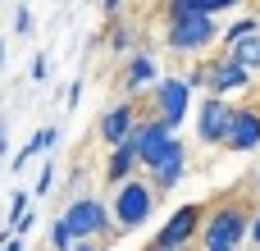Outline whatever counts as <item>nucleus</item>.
<instances>
[{
	"label": "nucleus",
	"instance_id": "7c9ffc66",
	"mask_svg": "<svg viewBox=\"0 0 260 251\" xmlns=\"http://www.w3.org/2000/svg\"><path fill=\"white\" fill-rule=\"evenodd\" d=\"M0 69H5V41H0Z\"/></svg>",
	"mask_w": 260,
	"mask_h": 251
},
{
	"label": "nucleus",
	"instance_id": "473e14b6",
	"mask_svg": "<svg viewBox=\"0 0 260 251\" xmlns=\"http://www.w3.org/2000/svg\"><path fill=\"white\" fill-rule=\"evenodd\" d=\"M256 197H260V174H256Z\"/></svg>",
	"mask_w": 260,
	"mask_h": 251
},
{
	"label": "nucleus",
	"instance_id": "393cba45",
	"mask_svg": "<svg viewBox=\"0 0 260 251\" xmlns=\"http://www.w3.org/2000/svg\"><path fill=\"white\" fill-rule=\"evenodd\" d=\"M0 251H27V242H23V238H14V233L5 229V233H0Z\"/></svg>",
	"mask_w": 260,
	"mask_h": 251
},
{
	"label": "nucleus",
	"instance_id": "7ed1b4c3",
	"mask_svg": "<svg viewBox=\"0 0 260 251\" xmlns=\"http://www.w3.org/2000/svg\"><path fill=\"white\" fill-rule=\"evenodd\" d=\"M105 206H110V229H114V233H137V229H146V224H151V215H155L160 197H155V192H151V183L137 174V178H128L123 187H114Z\"/></svg>",
	"mask_w": 260,
	"mask_h": 251
},
{
	"label": "nucleus",
	"instance_id": "2eb2a0df",
	"mask_svg": "<svg viewBox=\"0 0 260 251\" xmlns=\"http://www.w3.org/2000/svg\"><path fill=\"white\" fill-rule=\"evenodd\" d=\"M55 142H59V128H41V133H32V137H27V146L9 160V169H14V174H18V169H27V160H32V155L55 151Z\"/></svg>",
	"mask_w": 260,
	"mask_h": 251
},
{
	"label": "nucleus",
	"instance_id": "f3484780",
	"mask_svg": "<svg viewBox=\"0 0 260 251\" xmlns=\"http://www.w3.org/2000/svg\"><path fill=\"white\" fill-rule=\"evenodd\" d=\"M224 55H233V59H238V64H242V69H247V73L256 78V73H260V32H256V37H247L242 46L224 50Z\"/></svg>",
	"mask_w": 260,
	"mask_h": 251
},
{
	"label": "nucleus",
	"instance_id": "bb28decb",
	"mask_svg": "<svg viewBox=\"0 0 260 251\" xmlns=\"http://www.w3.org/2000/svg\"><path fill=\"white\" fill-rule=\"evenodd\" d=\"M101 14H105V18H119V14H123V5H119V0H105V5H101Z\"/></svg>",
	"mask_w": 260,
	"mask_h": 251
},
{
	"label": "nucleus",
	"instance_id": "cd10ccee",
	"mask_svg": "<svg viewBox=\"0 0 260 251\" xmlns=\"http://www.w3.org/2000/svg\"><path fill=\"white\" fill-rule=\"evenodd\" d=\"M247 242L260 251V210H256V219H251V238H247Z\"/></svg>",
	"mask_w": 260,
	"mask_h": 251
},
{
	"label": "nucleus",
	"instance_id": "20e7f679",
	"mask_svg": "<svg viewBox=\"0 0 260 251\" xmlns=\"http://www.w3.org/2000/svg\"><path fill=\"white\" fill-rule=\"evenodd\" d=\"M59 219L69 224L73 242H91V238H110V233H114V229H110V206H105L101 197H91V192L69 197V206L59 210Z\"/></svg>",
	"mask_w": 260,
	"mask_h": 251
},
{
	"label": "nucleus",
	"instance_id": "39448f33",
	"mask_svg": "<svg viewBox=\"0 0 260 251\" xmlns=\"http://www.w3.org/2000/svg\"><path fill=\"white\" fill-rule=\"evenodd\" d=\"M206 210H210V201H192V206H178L160 229H155V238H151V247L160 251H192V242L201 238V224H206Z\"/></svg>",
	"mask_w": 260,
	"mask_h": 251
},
{
	"label": "nucleus",
	"instance_id": "5701e85b",
	"mask_svg": "<svg viewBox=\"0 0 260 251\" xmlns=\"http://www.w3.org/2000/svg\"><path fill=\"white\" fill-rule=\"evenodd\" d=\"M187 87H192V96H197V91H206V59H197V64H192V73H187Z\"/></svg>",
	"mask_w": 260,
	"mask_h": 251
},
{
	"label": "nucleus",
	"instance_id": "412c9836",
	"mask_svg": "<svg viewBox=\"0 0 260 251\" xmlns=\"http://www.w3.org/2000/svg\"><path fill=\"white\" fill-rule=\"evenodd\" d=\"M14 32H18V37L32 32V9H27V5H14Z\"/></svg>",
	"mask_w": 260,
	"mask_h": 251
},
{
	"label": "nucleus",
	"instance_id": "f8f14e48",
	"mask_svg": "<svg viewBox=\"0 0 260 251\" xmlns=\"http://www.w3.org/2000/svg\"><path fill=\"white\" fill-rule=\"evenodd\" d=\"M224 146L238 151V155H251L260 146V110L256 105H233V123H229Z\"/></svg>",
	"mask_w": 260,
	"mask_h": 251
},
{
	"label": "nucleus",
	"instance_id": "1a4fd4ad",
	"mask_svg": "<svg viewBox=\"0 0 260 251\" xmlns=\"http://www.w3.org/2000/svg\"><path fill=\"white\" fill-rule=\"evenodd\" d=\"M242 87H251V73L233 55L219 50V59H206V96H224L229 101V91H242Z\"/></svg>",
	"mask_w": 260,
	"mask_h": 251
},
{
	"label": "nucleus",
	"instance_id": "423d86ee",
	"mask_svg": "<svg viewBox=\"0 0 260 251\" xmlns=\"http://www.w3.org/2000/svg\"><path fill=\"white\" fill-rule=\"evenodd\" d=\"M151 105H155L151 119H160L169 133H178L183 119L192 114V87H187V78H160L151 87Z\"/></svg>",
	"mask_w": 260,
	"mask_h": 251
},
{
	"label": "nucleus",
	"instance_id": "a878e982",
	"mask_svg": "<svg viewBox=\"0 0 260 251\" xmlns=\"http://www.w3.org/2000/svg\"><path fill=\"white\" fill-rule=\"evenodd\" d=\"M78 101H82V82H73V87H69V91H64V105H69V110H73V105H78Z\"/></svg>",
	"mask_w": 260,
	"mask_h": 251
},
{
	"label": "nucleus",
	"instance_id": "b1692460",
	"mask_svg": "<svg viewBox=\"0 0 260 251\" xmlns=\"http://www.w3.org/2000/svg\"><path fill=\"white\" fill-rule=\"evenodd\" d=\"M50 187H55V165H46V169H41V178H37V197H46Z\"/></svg>",
	"mask_w": 260,
	"mask_h": 251
},
{
	"label": "nucleus",
	"instance_id": "f257e3e1",
	"mask_svg": "<svg viewBox=\"0 0 260 251\" xmlns=\"http://www.w3.org/2000/svg\"><path fill=\"white\" fill-rule=\"evenodd\" d=\"M165 46L174 50V55H206L215 41H219V23L215 18H201L197 9H192V0H169L165 5Z\"/></svg>",
	"mask_w": 260,
	"mask_h": 251
},
{
	"label": "nucleus",
	"instance_id": "9b49d317",
	"mask_svg": "<svg viewBox=\"0 0 260 251\" xmlns=\"http://www.w3.org/2000/svg\"><path fill=\"white\" fill-rule=\"evenodd\" d=\"M133 146H137V160H142V169H151L165 151H169V142H174V133L160 123V119H137V128H133V137H128Z\"/></svg>",
	"mask_w": 260,
	"mask_h": 251
},
{
	"label": "nucleus",
	"instance_id": "c756f323",
	"mask_svg": "<svg viewBox=\"0 0 260 251\" xmlns=\"http://www.w3.org/2000/svg\"><path fill=\"white\" fill-rule=\"evenodd\" d=\"M73 251H101V247H96V242H78Z\"/></svg>",
	"mask_w": 260,
	"mask_h": 251
},
{
	"label": "nucleus",
	"instance_id": "4be33fe9",
	"mask_svg": "<svg viewBox=\"0 0 260 251\" xmlns=\"http://www.w3.org/2000/svg\"><path fill=\"white\" fill-rule=\"evenodd\" d=\"M46 73H50V59H46V55H32V64H27V78H32V82H46Z\"/></svg>",
	"mask_w": 260,
	"mask_h": 251
},
{
	"label": "nucleus",
	"instance_id": "aec40b11",
	"mask_svg": "<svg viewBox=\"0 0 260 251\" xmlns=\"http://www.w3.org/2000/svg\"><path fill=\"white\" fill-rule=\"evenodd\" d=\"M27 210H32V192H27V187H14V197H9V229H14Z\"/></svg>",
	"mask_w": 260,
	"mask_h": 251
},
{
	"label": "nucleus",
	"instance_id": "0eeeda50",
	"mask_svg": "<svg viewBox=\"0 0 260 251\" xmlns=\"http://www.w3.org/2000/svg\"><path fill=\"white\" fill-rule=\"evenodd\" d=\"M187 160H192L187 142H183V137H174V142H169V151H165L151 169H142V178L151 183V192H155V197H169V192L187 178Z\"/></svg>",
	"mask_w": 260,
	"mask_h": 251
},
{
	"label": "nucleus",
	"instance_id": "6e6552de",
	"mask_svg": "<svg viewBox=\"0 0 260 251\" xmlns=\"http://www.w3.org/2000/svg\"><path fill=\"white\" fill-rule=\"evenodd\" d=\"M229 123H233V105L224 96H201L197 101V142L201 146H224Z\"/></svg>",
	"mask_w": 260,
	"mask_h": 251
},
{
	"label": "nucleus",
	"instance_id": "c85d7f7f",
	"mask_svg": "<svg viewBox=\"0 0 260 251\" xmlns=\"http://www.w3.org/2000/svg\"><path fill=\"white\" fill-rule=\"evenodd\" d=\"M9 151V133H5V114H0V155Z\"/></svg>",
	"mask_w": 260,
	"mask_h": 251
},
{
	"label": "nucleus",
	"instance_id": "ddd939ff",
	"mask_svg": "<svg viewBox=\"0 0 260 251\" xmlns=\"http://www.w3.org/2000/svg\"><path fill=\"white\" fill-rule=\"evenodd\" d=\"M142 174V160H137V146L133 142H123V146H114V151H105V169H101V178H105V187L114 192V187H123L128 178H137Z\"/></svg>",
	"mask_w": 260,
	"mask_h": 251
},
{
	"label": "nucleus",
	"instance_id": "9d476101",
	"mask_svg": "<svg viewBox=\"0 0 260 251\" xmlns=\"http://www.w3.org/2000/svg\"><path fill=\"white\" fill-rule=\"evenodd\" d=\"M133 128H137V105L123 96V101H114V105L101 114V123H96V137L105 142V151H114V146H123V142L133 137Z\"/></svg>",
	"mask_w": 260,
	"mask_h": 251
},
{
	"label": "nucleus",
	"instance_id": "dca6fc26",
	"mask_svg": "<svg viewBox=\"0 0 260 251\" xmlns=\"http://www.w3.org/2000/svg\"><path fill=\"white\" fill-rule=\"evenodd\" d=\"M256 32H260V9L256 14H238V18L219 32V50H233V46H242L247 37H256Z\"/></svg>",
	"mask_w": 260,
	"mask_h": 251
},
{
	"label": "nucleus",
	"instance_id": "6ab92c4d",
	"mask_svg": "<svg viewBox=\"0 0 260 251\" xmlns=\"http://www.w3.org/2000/svg\"><path fill=\"white\" fill-rule=\"evenodd\" d=\"M73 247H78V242H73L69 224H64V219L55 215V219H50V251H73Z\"/></svg>",
	"mask_w": 260,
	"mask_h": 251
},
{
	"label": "nucleus",
	"instance_id": "f03ea898",
	"mask_svg": "<svg viewBox=\"0 0 260 251\" xmlns=\"http://www.w3.org/2000/svg\"><path fill=\"white\" fill-rule=\"evenodd\" d=\"M251 219H256V210L242 197L215 201L206 210V224H201V238L197 242L206 251H242V242L251 238Z\"/></svg>",
	"mask_w": 260,
	"mask_h": 251
},
{
	"label": "nucleus",
	"instance_id": "a211bd4d",
	"mask_svg": "<svg viewBox=\"0 0 260 251\" xmlns=\"http://www.w3.org/2000/svg\"><path fill=\"white\" fill-rule=\"evenodd\" d=\"M105 41H110V55H133V23H110Z\"/></svg>",
	"mask_w": 260,
	"mask_h": 251
},
{
	"label": "nucleus",
	"instance_id": "4468645a",
	"mask_svg": "<svg viewBox=\"0 0 260 251\" xmlns=\"http://www.w3.org/2000/svg\"><path fill=\"white\" fill-rule=\"evenodd\" d=\"M155 82H160V64H155V55H151V50H133V55L123 59V91H128V101H133V91L155 87Z\"/></svg>",
	"mask_w": 260,
	"mask_h": 251
},
{
	"label": "nucleus",
	"instance_id": "2f4dec72",
	"mask_svg": "<svg viewBox=\"0 0 260 251\" xmlns=\"http://www.w3.org/2000/svg\"><path fill=\"white\" fill-rule=\"evenodd\" d=\"M137 251H160V247H151V242H146V247H137Z\"/></svg>",
	"mask_w": 260,
	"mask_h": 251
}]
</instances>
